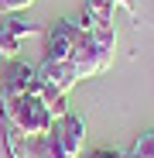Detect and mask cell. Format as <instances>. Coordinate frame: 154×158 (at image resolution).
I'll return each mask as SVG.
<instances>
[{
  "instance_id": "4",
  "label": "cell",
  "mask_w": 154,
  "mask_h": 158,
  "mask_svg": "<svg viewBox=\"0 0 154 158\" xmlns=\"http://www.w3.org/2000/svg\"><path fill=\"white\" fill-rule=\"evenodd\" d=\"M28 35H38V24H31L21 14H4L0 17V59H17L21 41Z\"/></svg>"
},
{
  "instance_id": "5",
  "label": "cell",
  "mask_w": 154,
  "mask_h": 158,
  "mask_svg": "<svg viewBox=\"0 0 154 158\" xmlns=\"http://www.w3.org/2000/svg\"><path fill=\"white\" fill-rule=\"evenodd\" d=\"M51 134L58 138V144L72 155V158H82V148H86V120L79 117V114H65V117H58L55 124H51Z\"/></svg>"
},
{
  "instance_id": "10",
  "label": "cell",
  "mask_w": 154,
  "mask_h": 158,
  "mask_svg": "<svg viewBox=\"0 0 154 158\" xmlns=\"http://www.w3.org/2000/svg\"><path fill=\"white\" fill-rule=\"evenodd\" d=\"M113 4H116V7H123L127 14H130V17H134V21L140 17V14H137V4H134V0H113Z\"/></svg>"
},
{
  "instance_id": "1",
  "label": "cell",
  "mask_w": 154,
  "mask_h": 158,
  "mask_svg": "<svg viewBox=\"0 0 154 158\" xmlns=\"http://www.w3.org/2000/svg\"><path fill=\"white\" fill-rule=\"evenodd\" d=\"M0 117H4V124L17 127L21 134H28V138H41V134H48L51 124H55V117H51L48 103H45V96H41V89H38V93H28V96H21V100H14L7 110H0Z\"/></svg>"
},
{
  "instance_id": "8",
  "label": "cell",
  "mask_w": 154,
  "mask_h": 158,
  "mask_svg": "<svg viewBox=\"0 0 154 158\" xmlns=\"http://www.w3.org/2000/svg\"><path fill=\"white\" fill-rule=\"evenodd\" d=\"M86 10L93 14L96 24H113V10H116V4H113V0H86Z\"/></svg>"
},
{
  "instance_id": "11",
  "label": "cell",
  "mask_w": 154,
  "mask_h": 158,
  "mask_svg": "<svg viewBox=\"0 0 154 158\" xmlns=\"http://www.w3.org/2000/svg\"><path fill=\"white\" fill-rule=\"evenodd\" d=\"M86 158H123V155H113V151H89Z\"/></svg>"
},
{
  "instance_id": "7",
  "label": "cell",
  "mask_w": 154,
  "mask_h": 158,
  "mask_svg": "<svg viewBox=\"0 0 154 158\" xmlns=\"http://www.w3.org/2000/svg\"><path fill=\"white\" fill-rule=\"evenodd\" d=\"M127 158H154V127L151 131H140V134L134 138Z\"/></svg>"
},
{
  "instance_id": "6",
  "label": "cell",
  "mask_w": 154,
  "mask_h": 158,
  "mask_svg": "<svg viewBox=\"0 0 154 158\" xmlns=\"http://www.w3.org/2000/svg\"><path fill=\"white\" fill-rule=\"evenodd\" d=\"M38 79L48 86V89H55V93H65L69 96V89L79 83V76H75V69H72V62L65 59V62H51V59H45L41 65H38Z\"/></svg>"
},
{
  "instance_id": "9",
  "label": "cell",
  "mask_w": 154,
  "mask_h": 158,
  "mask_svg": "<svg viewBox=\"0 0 154 158\" xmlns=\"http://www.w3.org/2000/svg\"><path fill=\"white\" fill-rule=\"evenodd\" d=\"M34 4V0H0V14H21V10H28Z\"/></svg>"
},
{
  "instance_id": "2",
  "label": "cell",
  "mask_w": 154,
  "mask_h": 158,
  "mask_svg": "<svg viewBox=\"0 0 154 158\" xmlns=\"http://www.w3.org/2000/svg\"><path fill=\"white\" fill-rule=\"evenodd\" d=\"M38 89H41V79L34 65L21 59H0V110H7L14 100L38 93Z\"/></svg>"
},
{
  "instance_id": "3",
  "label": "cell",
  "mask_w": 154,
  "mask_h": 158,
  "mask_svg": "<svg viewBox=\"0 0 154 158\" xmlns=\"http://www.w3.org/2000/svg\"><path fill=\"white\" fill-rule=\"evenodd\" d=\"M48 48H45V59H51V62H65L72 52H75V45H79V38H82V24L79 21H51L48 24Z\"/></svg>"
}]
</instances>
